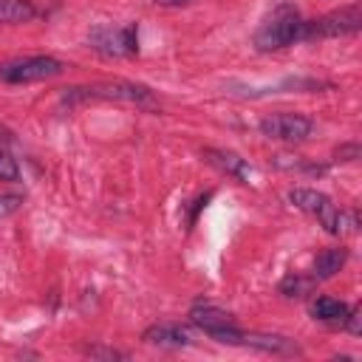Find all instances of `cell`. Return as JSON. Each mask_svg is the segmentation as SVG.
<instances>
[{"instance_id": "cell-19", "label": "cell", "mask_w": 362, "mask_h": 362, "mask_svg": "<svg viewBox=\"0 0 362 362\" xmlns=\"http://www.w3.org/2000/svg\"><path fill=\"white\" fill-rule=\"evenodd\" d=\"M337 161H354V158H359V144L356 141H351V144H342L337 153Z\"/></svg>"}, {"instance_id": "cell-10", "label": "cell", "mask_w": 362, "mask_h": 362, "mask_svg": "<svg viewBox=\"0 0 362 362\" xmlns=\"http://www.w3.org/2000/svg\"><path fill=\"white\" fill-rule=\"evenodd\" d=\"M204 158H206L209 164H215L221 173H226V175H232V178H238V181H249V178H252V167H249L238 153H232V150L206 147V150H204Z\"/></svg>"}, {"instance_id": "cell-16", "label": "cell", "mask_w": 362, "mask_h": 362, "mask_svg": "<svg viewBox=\"0 0 362 362\" xmlns=\"http://www.w3.org/2000/svg\"><path fill=\"white\" fill-rule=\"evenodd\" d=\"M17 178H20L17 161H14L6 150H0V181H17Z\"/></svg>"}, {"instance_id": "cell-8", "label": "cell", "mask_w": 362, "mask_h": 362, "mask_svg": "<svg viewBox=\"0 0 362 362\" xmlns=\"http://www.w3.org/2000/svg\"><path fill=\"white\" fill-rule=\"evenodd\" d=\"M260 133L269 136V139H277V141H303L311 130H314V122L303 113H288V110H280V113H269L260 119Z\"/></svg>"}, {"instance_id": "cell-15", "label": "cell", "mask_w": 362, "mask_h": 362, "mask_svg": "<svg viewBox=\"0 0 362 362\" xmlns=\"http://www.w3.org/2000/svg\"><path fill=\"white\" fill-rule=\"evenodd\" d=\"M314 277H303V274H288V277H283V283H280V294L283 297H305L311 288H314Z\"/></svg>"}, {"instance_id": "cell-11", "label": "cell", "mask_w": 362, "mask_h": 362, "mask_svg": "<svg viewBox=\"0 0 362 362\" xmlns=\"http://www.w3.org/2000/svg\"><path fill=\"white\" fill-rule=\"evenodd\" d=\"M345 260H348V249H345V246H328V249H322V252L317 255L311 277H314V280H328V277H334V274L345 266Z\"/></svg>"}, {"instance_id": "cell-14", "label": "cell", "mask_w": 362, "mask_h": 362, "mask_svg": "<svg viewBox=\"0 0 362 362\" xmlns=\"http://www.w3.org/2000/svg\"><path fill=\"white\" fill-rule=\"evenodd\" d=\"M34 17H37V6L31 0H0V23L3 25L31 23Z\"/></svg>"}, {"instance_id": "cell-18", "label": "cell", "mask_w": 362, "mask_h": 362, "mask_svg": "<svg viewBox=\"0 0 362 362\" xmlns=\"http://www.w3.org/2000/svg\"><path fill=\"white\" fill-rule=\"evenodd\" d=\"M354 337L362 331V311L359 308H348V317H345V322H342Z\"/></svg>"}, {"instance_id": "cell-1", "label": "cell", "mask_w": 362, "mask_h": 362, "mask_svg": "<svg viewBox=\"0 0 362 362\" xmlns=\"http://www.w3.org/2000/svg\"><path fill=\"white\" fill-rule=\"evenodd\" d=\"M288 201H291L297 209L314 215V218L322 223V229H325L328 235L345 238V235H356V232H359V212H356V209H337L334 201H331L325 192L297 187V189L288 192Z\"/></svg>"}, {"instance_id": "cell-6", "label": "cell", "mask_w": 362, "mask_h": 362, "mask_svg": "<svg viewBox=\"0 0 362 362\" xmlns=\"http://www.w3.org/2000/svg\"><path fill=\"white\" fill-rule=\"evenodd\" d=\"M65 71V62L48 54L40 57H20V59H8L0 65V79L8 85H25V82H40V79H51L57 74Z\"/></svg>"}, {"instance_id": "cell-9", "label": "cell", "mask_w": 362, "mask_h": 362, "mask_svg": "<svg viewBox=\"0 0 362 362\" xmlns=\"http://www.w3.org/2000/svg\"><path fill=\"white\" fill-rule=\"evenodd\" d=\"M240 345H252L257 351H266V354H280V356H300L303 348L288 339V337H280V334H255V331H243V339Z\"/></svg>"}, {"instance_id": "cell-13", "label": "cell", "mask_w": 362, "mask_h": 362, "mask_svg": "<svg viewBox=\"0 0 362 362\" xmlns=\"http://www.w3.org/2000/svg\"><path fill=\"white\" fill-rule=\"evenodd\" d=\"M311 317L320 320V322H331V325H342L345 317H348V305L342 300H334V297H317L311 303Z\"/></svg>"}, {"instance_id": "cell-5", "label": "cell", "mask_w": 362, "mask_h": 362, "mask_svg": "<svg viewBox=\"0 0 362 362\" xmlns=\"http://www.w3.org/2000/svg\"><path fill=\"white\" fill-rule=\"evenodd\" d=\"M189 322L198 325L206 337H212L215 342H223V345H240L243 339V331L235 325V317L212 303H198L189 308Z\"/></svg>"}, {"instance_id": "cell-7", "label": "cell", "mask_w": 362, "mask_h": 362, "mask_svg": "<svg viewBox=\"0 0 362 362\" xmlns=\"http://www.w3.org/2000/svg\"><path fill=\"white\" fill-rule=\"evenodd\" d=\"M88 42L102 57H133L139 51V28H136V23H127V25H96L88 34Z\"/></svg>"}, {"instance_id": "cell-3", "label": "cell", "mask_w": 362, "mask_h": 362, "mask_svg": "<svg viewBox=\"0 0 362 362\" xmlns=\"http://www.w3.org/2000/svg\"><path fill=\"white\" fill-rule=\"evenodd\" d=\"M90 99H116V102H150V88L139 85V82H124V79H113V82H93V85H76V88H65L62 90V105H79V102H90Z\"/></svg>"}, {"instance_id": "cell-12", "label": "cell", "mask_w": 362, "mask_h": 362, "mask_svg": "<svg viewBox=\"0 0 362 362\" xmlns=\"http://www.w3.org/2000/svg\"><path fill=\"white\" fill-rule=\"evenodd\" d=\"M141 339L147 345H158V348H184V345H189V337L178 325H150L141 334Z\"/></svg>"}, {"instance_id": "cell-2", "label": "cell", "mask_w": 362, "mask_h": 362, "mask_svg": "<svg viewBox=\"0 0 362 362\" xmlns=\"http://www.w3.org/2000/svg\"><path fill=\"white\" fill-rule=\"evenodd\" d=\"M300 28H303L300 11L291 3H280L263 20V25L255 31V48L257 51H280V48L291 45L294 40H300Z\"/></svg>"}, {"instance_id": "cell-20", "label": "cell", "mask_w": 362, "mask_h": 362, "mask_svg": "<svg viewBox=\"0 0 362 362\" xmlns=\"http://www.w3.org/2000/svg\"><path fill=\"white\" fill-rule=\"evenodd\" d=\"M153 3H158V6H184L189 0H153Z\"/></svg>"}, {"instance_id": "cell-17", "label": "cell", "mask_w": 362, "mask_h": 362, "mask_svg": "<svg viewBox=\"0 0 362 362\" xmlns=\"http://www.w3.org/2000/svg\"><path fill=\"white\" fill-rule=\"evenodd\" d=\"M23 206V195L17 192H8V195H0V215H11Z\"/></svg>"}, {"instance_id": "cell-21", "label": "cell", "mask_w": 362, "mask_h": 362, "mask_svg": "<svg viewBox=\"0 0 362 362\" xmlns=\"http://www.w3.org/2000/svg\"><path fill=\"white\" fill-rule=\"evenodd\" d=\"M0 141H11V136H8V133H6L3 127H0Z\"/></svg>"}, {"instance_id": "cell-4", "label": "cell", "mask_w": 362, "mask_h": 362, "mask_svg": "<svg viewBox=\"0 0 362 362\" xmlns=\"http://www.w3.org/2000/svg\"><path fill=\"white\" fill-rule=\"evenodd\" d=\"M362 25V6L351 3L342 8H334L317 20H303L300 28V40H328V37H345V34H356Z\"/></svg>"}]
</instances>
